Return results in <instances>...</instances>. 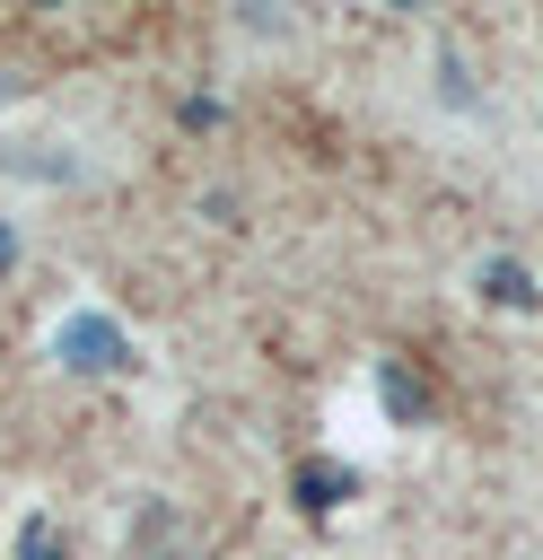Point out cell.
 I'll use <instances>...</instances> for the list:
<instances>
[{"label": "cell", "instance_id": "6da1fadb", "mask_svg": "<svg viewBox=\"0 0 543 560\" xmlns=\"http://www.w3.org/2000/svg\"><path fill=\"white\" fill-rule=\"evenodd\" d=\"M53 359L79 368V376H114V368H131V332H123L114 315L79 306V315H61V332H53Z\"/></svg>", "mask_w": 543, "mask_h": 560}, {"label": "cell", "instance_id": "7a4b0ae2", "mask_svg": "<svg viewBox=\"0 0 543 560\" xmlns=\"http://www.w3.org/2000/svg\"><path fill=\"white\" fill-rule=\"evenodd\" d=\"M482 298H490V306H543L534 271H525V262H508V254H499V262H482Z\"/></svg>", "mask_w": 543, "mask_h": 560}, {"label": "cell", "instance_id": "3957f363", "mask_svg": "<svg viewBox=\"0 0 543 560\" xmlns=\"http://www.w3.org/2000/svg\"><path fill=\"white\" fill-rule=\"evenodd\" d=\"M377 394H385V411H394V420H420V411H429V394H420V376H412L403 359H385V376H377Z\"/></svg>", "mask_w": 543, "mask_h": 560}, {"label": "cell", "instance_id": "277c9868", "mask_svg": "<svg viewBox=\"0 0 543 560\" xmlns=\"http://www.w3.org/2000/svg\"><path fill=\"white\" fill-rule=\"evenodd\" d=\"M350 490H359V481H350L342 464H307V472H298V499H307V508H342Z\"/></svg>", "mask_w": 543, "mask_h": 560}, {"label": "cell", "instance_id": "5b68a950", "mask_svg": "<svg viewBox=\"0 0 543 560\" xmlns=\"http://www.w3.org/2000/svg\"><path fill=\"white\" fill-rule=\"evenodd\" d=\"M18 560H61V525L53 516H26L18 525Z\"/></svg>", "mask_w": 543, "mask_h": 560}, {"label": "cell", "instance_id": "8992f818", "mask_svg": "<svg viewBox=\"0 0 543 560\" xmlns=\"http://www.w3.org/2000/svg\"><path fill=\"white\" fill-rule=\"evenodd\" d=\"M9 262H18V236H9V219H0V271H9Z\"/></svg>", "mask_w": 543, "mask_h": 560}, {"label": "cell", "instance_id": "52a82bcc", "mask_svg": "<svg viewBox=\"0 0 543 560\" xmlns=\"http://www.w3.org/2000/svg\"><path fill=\"white\" fill-rule=\"evenodd\" d=\"M9 88H18V79H0V96H9Z\"/></svg>", "mask_w": 543, "mask_h": 560}]
</instances>
